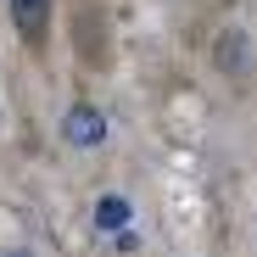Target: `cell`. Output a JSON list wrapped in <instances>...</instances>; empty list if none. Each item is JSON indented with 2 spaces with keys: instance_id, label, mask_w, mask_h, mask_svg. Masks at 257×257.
Returning <instances> with one entry per match:
<instances>
[{
  "instance_id": "cell-2",
  "label": "cell",
  "mask_w": 257,
  "mask_h": 257,
  "mask_svg": "<svg viewBox=\"0 0 257 257\" xmlns=\"http://www.w3.org/2000/svg\"><path fill=\"white\" fill-rule=\"evenodd\" d=\"M101 135H106V123H101V112L78 101V106L67 112V140H73V146H95Z\"/></svg>"
},
{
  "instance_id": "cell-1",
  "label": "cell",
  "mask_w": 257,
  "mask_h": 257,
  "mask_svg": "<svg viewBox=\"0 0 257 257\" xmlns=\"http://www.w3.org/2000/svg\"><path fill=\"white\" fill-rule=\"evenodd\" d=\"M12 12V28L23 39L28 56H45L51 51V17H56V0H6Z\"/></svg>"
},
{
  "instance_id": "cell-3",
  "label": "cell",
  "mask_w": 257,
  "mask_h": 257,
  "mask_svg": "<svg viewBox=\"0 0 257 257\" xmlns=\"http://www.w3.org/2000/svg\"><path fill=\"white\" fill-rule=\"evenodd\" d=\"M0 257H34V251H23V246H6V251H0Z\"/></svg>"
}]
</instances>
